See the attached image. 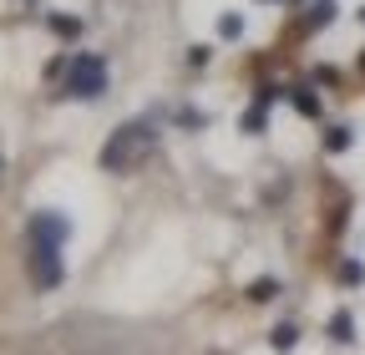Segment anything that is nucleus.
I'll list each match as a JSON object with an SVG mask.
<instances>
[{"label":"nucleus","mask_w":365,"mask_h":355,"mask_svg":"<svg viewBox=\"0 0 365 355\" xmlns=\"http://www.w3.org/2000/svg\"><path fill=\"white\" fill-rule=\"evenodd\" d=\"M66 234H71V224L61 213H51V208L31 218L26 239H31V279H36V289H56L61 284V274H66V264H61Z\"/></svg>","instance_id":"1"},{"label":"nucleus","mask_w":365,"mask_h":355,"mask_svg":"<svg viewBox=\"0 0 365 355\" xmlns=\"http://www.w3.org/2000/svg\"><path fill=\"white\" fill-rule=\"evenodd\" d=\"M153 138H158V127L148 122V117H137V122H122L112 138H107V148H102V168H112V173H127L143 153H153Z\"/></svg>","instance_id":"2"},{"label":"nucleus","mask_w":365,"mask_h":355,"mask_svg":"<svg viewBox=\"0 0 365 355\" xmlns=\"http://www.w3.org/2000/svg\"><path fill=\"white\" fill-rule=\"evenodd\" d=\"M102 86H107V61L97 51H81L66 61V97H102Z\"/></svg>","instance_id":"3"},{"label":"nucleus","mask_w":365,"mask_h":355,"mask_svg":"<svg viewBox=\"0 0 365 355\" xmlns=\"http://www.w3.org/2000/svg\"><path fill=\"white\" fill-rule=\"evenodd\" d=\"M289 97H294V112H299V117H319V112H325V102H319V92H314L309 81L289 86Z\"/></svg>","instance_id":"4"},{"label":"nucleus","mask_w":365,"mask_h":355,"mask_svg":"<svg viewBox=\"0 0 365 355\" xmlns=\"http://www.w3.org/2000/svg\"><path fill=\"white\" fill-rule=\"evenodd\" d=\"M350 148H355V127L335 122V127L325 132V153H350Z\"/></svg>","instance_id":"5"},{"label":"nucleus","mask_w":365,"mask_h":355,"mask_svg":"<svg viewBox=\"0 0 365 355\" xmlns=\"http://www.w3.org/2000/svg\"><path fill=\"white\" fill-rule=\"evenodd\" d=\"M330 21H335V0H314V6L304 11V26L309 31H325Z\"/></svg>","instance_id":"6"},{"label":"nucleus","mask_w":365,"mask_h":355,"mask_svg":"<svg viewBox=\"0 0 365 355\" xmlns=\"http://www.w3.org/2000/svg\"><path fill=\"white\" fill-rule=\"evenodd\" d=\"M330 340H335V345H350V340H355V320H350V309H335V315H330Z\"/></svg>","instance_id":"7"},{"label":"nucleus","mask_w":365,"mask_h":355,"mask_svg":"<svg viewBox=\"0 0 365 355\" xmlns=\"http://www.w3.org/2000/svg\"><path fill=\"white\" fill-rule=\"evenodd\" d=\"M269 345H274V350H279V355H289V350L299 345V330H294L289 320H284V325H274V330H269Z\"/></svg>","instance_id":"8"},{"label":"nucleus","mask_w":365,"mask_h":355,"mask_svg":"<svg viewBox=\"0 0 365 355\" xmlns=\"http://www.w3.org/2000/svg\"><path fill=\"white\" fill-rule=\"evenodd\" d=\"M218 36H223V41H239V36H244V16H239V11L218 16Z\"/></svg>","instance_id":"9"},{"label":"nucleus","mask_w":365,"mask_h":355,"mask_svg":"<svg viewBox=\"0 0 365 355\" xmlns=\"http://www.w3.org/2000/svg\"><path fill=\"white\" fill-rule=\"evenodd\" d=\"M274 294H279V279H254V284H249V299H254V304H269Z\"/></svg>","instance_id":"10"},{"label":"nucleus","mask_w":365,"mask_h":355,"mask_svg":"<svg viewBox=\"0 0 365 355\" xmlns=\"http://www.w3.org/2000/svg\"><path fill=\"white\" fill-rule=\"evenodd\" d=\"M51 31H56L61 41H76V36H81V21H76V16H51Z\"/></svg>","instance_id":"11"},{"label":"nucleus","mask_w":365,"mask_h":355,"mask_svg":"<svg viewBox=\"0 0 365 355\" xmlns=\"http://www.w3.org/2000/svg\"><path fill=\"white\" fill-rule=\"evenodd\" d=\"M340 284H365V264L360 259H345L340 264Z\"/></svg>","instance_id":"12"},{"label":"nucleus","mask_w":365,"mask_h":355,"mask_svg":"<svg viewBox=\"0 0 365 355\" xmlns=\"http://www.w3.org/2000/svg\"><path fill=\"white\" fill-rule=\"evenodd\" d=\"M269 127V117H264V107H249L244 112V132H249V138H259V132Z\"/></svg>","instance_id":"13"},{"label":"nucleus","mask_w":365,"mask_h":355,"mask_svg":"<svg viewBox=\"0 0 365 355\" xmlns=\"http://www.w3.org/2000/svg\"><path fill=\"white\" fill-rule=\"evenodd\" d=\"M279 97H284V92H279V86H259V92H254V107H264V112H269V107H274V102H279Z\"/></svg>","instance_id":"14"},{"label":"nucleus","mask_w":365,"mask_h":355,"mask_svg":"<svg viewBox=\"0 0 365 355\" xmlns=\"http://www.w3.org/2000/svg\"><path fill=\"white\" fill-rule=\"evenodd\" d=\"M178 122H182V127H203V112H188V107H182V112H178Z\"/></svg>","instance_id":"15"},{"label":"nucleus","mask_w":365,"mask_h":355,"mask_svg":"<svg viewBox=\"0 0 365 355\" xmlns=\"http://www.w3.org/2000/svg\"><path fill=\"white\" fill-rule=\"evenodd\" d=\"M188 66H208V46H193L188 51Z\"/></svg>","instance_id":"16"},{"label":"nucleus","mask_w":365,"mask_h":355,"mask_svg":"<svg viewBox=\"0 0 365 355\" xmlns=\"http://www.w3.org/2000/svg\"><path fill=\"white\" fill-rule=\"evenodd\" d=\"M360 71H365V51H360Z\"/></svg>","instance_id":"17"},{"label":"nucleus","mask_w":365,"mask_h":355,"mask_svg":"<svg viewBox=\"0 0 365 355\" xmlns=\"http://www.w3.org/2000/svg\"><path fill=\"white\" fill-rule=\"evenodd\" d=\"M259 6H274V0H259Z\"/></svg>","instance_id":"18"},{"label":"nucleus","mask_w":365,"mask_h":355,"mask_svg":"<svg viewBox=\"0 0 365 355\" xmlns=\"http://www.w3.org/2000/svg\"><path fill=\"white\" fill-rule=\"evenodd\" d=\"M360 21H365V6H360Z\"/></svg>","instance_id":"19"},{"label":"nucleus","mask_w":365,"mask_h":355,"mask_svg":"<svg viewBox=\"0 0 365 355\" xmlns=\"http://www.w3.org/2000/svg\"><path fill=\"white\" fill-rule=\"evenodd\" d=\"M0 168H6V158H0Z\"/></svg>","instance_id":"20"}]
</instances>
